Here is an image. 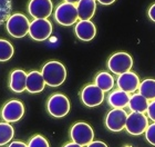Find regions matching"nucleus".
I'll return each mask as SVG.
<instances>
[{
  "mask_svg": "<svg viewBox=\"0 0 155 147\" xmlns=\"http://www.w3.org/2000/svg\"><path fill=\"white\" fill-rule=\"evenodd\" d=\"M149 104V100L144 96H142L141 94H134L133 96L130 97L127 106L134 113H142V114H144L147 110Z\"/></svg>",
  "mask_w": 155,
  "mask_h": 147,
  "instance_id": "nucleus-19",
  "label": "nucleus"
},
{
  "mask_svg": "<svg viewBox=\"0 0 155 147\" xmlns=\"http://www.w3.org/2000/svg\"><path fill=\"white\" fill-rule=\"evenodd\" d=\"M133 66V59L127 52H116L112 55L107 61V67L110 72L116 75H121L130 72Z\"/></svg>",
  "mask_w": 155,
  "mask_h": 147,
  "instance_id": "nucleus-6",
  "label": "nucleus"
},
{
  "mask_svg": "<svg viewBox=\"0 0 155 147\" xmlns=\"http://www.w3.org/2000/svg\"><path fill=\"white\" fill-rule=\"evenodd\" d=\"M41 74L43 76L45 85L50 87H58L62 85L67 78V69L64 65L55 60L47 62L42 67Z\"/></svg>",
  "mask_w": 155,
  "mask_h": 147,
  "instance_id": "nucleus-1",
  "label": "nucleus"
},
{
  "mask_svg": "<svg viewBox=\"0 0 155 147\" xmlns=\"http://www.w3.org/2000/svg\"><path fill=\"white\" fill-rule=\"evenodd\" d=\"M70 137L72 142H74L81 146H87L93 142L94 131L90 125L87 123H77L72 126L70 131Z\"/></svg>",
  "mask_w": 155,
  "mask_h": 147,
  "instance_id": "nucleus-5",
  "label": "nucleus"
},
{
  "mask_svg": "<svg viewBox=\"0 0 155 147\" xmlns=\"http://www.w3.org/2000/svg\"><path fill=\"white\" fill-rule=\"evenodd\" d=\"M145 139L150 144L155 146V123L152 125H149L145 131Z\"/></svg>",
  "mask_w": 155,
  "mask_h": 147,
  "instance_id": "nucleus-26",
  "label": "nucleus"
},
{
  "mask_svg": "<svg viewBox=\"0 0 155 147\" xmlns=\"http://www.w3.org/2000/svg\"><path fill=\"white\" fill-rule=\"evenodd\" d=\"M45 82L43 79L41 72L33 70L30 72L27 75V85L26 89L27 92L31 93V94H37V93H41L45 89Z\"/></svg>",
  "mask_w": 155,
  "mask_h": 147,
  "instance_id": "nucleus-15",
  "label": "nucleus"
},
{
  "mask_svg": "<svg viewBox=\"0 0 155 147\" xmlns=\"http://www.w3.org/2000/svg\"><path fill=\"white\" fill-rule=\"evenodd\" d=\"M77 9L80 20H90L97 9V0H80Z\"/></svg>",
  "mask_w": 155,
  "mask_h": 147,
  "instance_id": "nucleus-17",
  "label": "nucleus"
},
{
  "mask_svg": "<svg viewBox=\"0 0 155 147\" xmlns=\"http://www.w3.org/2000/svg\"><path fill=\"white\" fill-rule=\"evenodd\" d=\"M63 147H83V146H81V145L74 143V142H72V143H68V144H65Z\"/></svg>",
  "mask_w": 155,
  "mask_h": 147,
  "instance_id": "nucleus-32",
  "label": "nucleus"
},
{
  "mask_svg": "<svg viewBox=\"0 0 155 147\" xmlns=\"http://www.w3.org/2000/svg\"><path fill=\"white\" fill-rule=\"evenodd\" d=\"M25 115V106L18 99H11L1 109V117L7 123H16Z\"/></svg>",
  "mask_w": 155,
  "mask_h": 147,
  "instance_id": "nucleus-9",
  "label": "nucleus"
},
{
  "mask_svg": "<svg viewBox=\"0 0 155 147\" xmlns=\"http://www.w3.org/2000/svg\"><path fill=\"white\" fill-rule=\"evenodd\" d=\"M130 95L121 89L112 92L107 97V103L113 108H124L129 105Z\"/></svg>",
  "mask_w": 155,
  "mask_h": 147,
  "instance_id": "nucleus-18",
  "label": "nucleus"
},
{
  "mask_svg": "<svg viewBox=\"0 0 155 147\" xmlns=\"http://www.w3.org/2000/svg\"><path fill=\"white\" fill-rule=\"evenodd\" d=\"M126 119H127V114L123 108H113L112 110L107 113L105 118V125L107 129L117 133L125 128Z\"/></svg>",
  "mask_w": 155,
  "mask_h": 147,
  "instance_id": "nucleus-10",
  "label": "nucleus"
},
{
  "mask_svg": "<svg viewBox=\"0 0 155 147\" xmlns=\"http://www.w3.org/2000/svg\"><path fill=\"white\" fill-rule=\"evenodd\" d=\"M81 99L87 107H97L104 100V92L101 90L95 84L85 86L81 92Z\"/></svg>",
  "mask_w": 155,
  "mask_h": 147,
  "instance_id": "nucleus-12",
  "label": "nucleus"
},
{
  "mask_svg": "<svg viewBox=\"0 0 155 147\" xmlns=\"http://www.w3.org/2000/svg\"><path fill=\"white\" fill-rule=\"evenodd\" d=\"M8 147H28V145H26L25 143L22 142H12V143H10V145Z\"/></svg>",
  "mask_w": 155,
  "mask_h": 147,
  "instance_id": "nucleus-30",
  "label": "nucleus"
},
{
  "mask_svg": "<svg viewBox=\"0 0 155 147\" xmlns=\"http://www.w3.org/2000/svg\"><path fill=\"white\" fill-rule=\"evenodd\" d=\"M146 113H147V116H149L150 119H152L155 123V99L149 104V107H147Z\"/></svg>",
  "mask_w": 155,
  "mask_h": 147,
  "instance_id": "nucleus-27",
  "label": "nucleus"
},
{
  "mask_svg": "<svg viewBox=\"0 0 155 147\" xmlns=\"http://www.w3.org/2000/svg\"><path fill=\"white\" fill-rule=\"evenodd\" d=\"M49 114L55 118H62L70 111V101L68 97L62 94H54L49 98L47 103Z\"/></svg>",
  "mask_w": 155,
  "mask_h": 147,
  "instance_id": "nucleus-4",
  "label": "nucleus"
},
{
  "mask_svg": "<svg viewBox=\"0 0 155 147\" xmlns=\"http://www.w3.org/2000/svg\"><path fill=\"white\" fill-rule=\"evenodd\" d=\"M52 33V23L48 19H35L30 23L29 35L33 40L43 41Z\"/></svg>",
  "mask_w": 155,
  "mask_h": 147,
  "instance_id": "nucleus-8",
  "label": "nucleus"
},
{
  "mask_svg": "<svg viewBox=\"0 0 155 147\" xmlns=\"http://www.w3.org/2000/svg\"><path fill=\"white\" fill-rule=\"evenodd\" d=\"M28 147H50L48 141L41 135H36L33 136L28 143Z\"/></svg>",
  "mask_w": 155,
  "mask_h": 147,
  "instance_id": "nucleus-25",
  "label": "nucleus"
},
{
  "mask_svg": "<svg viewBox=\"0 0 155 147\" xmlns=\"http://www.w3.org/2000/svg\"><path fill=\"white\" fill-rule=\"evenodd\" d=\"M95 85L103 92H110L111 89L114 87V78L113 76L109 72H102L97 74L95 79H94Z\"/></svg>",
  "mask_w": 155,
  "mask_h": 147,
  "instance_id": "nucleus-20",
  "label": "nucleus"
},
{
  "mask_svg": "<svg viewBox=\"0 0 155 147\" xmlns=\"http://www.w3.org/2000/svg\"><path fill=\"white\" fill-rule=\"evenodd\" d=\"M140 84L141 82H140L139 76L132 72H126L124 74H121L119 75L117 80H116V85L119 89L127 93V94L136 92L140 87Z\"/></svg>",
  "mask_w": 155,
  "mask_h": 147,
  "instance_id": "nucleus-13",
  "label": "nucleus"
},
{
  "mask_svg": "<svg viewBox=\"0 0 155 147\" xmlns=\"http://www.w3.org/2000/svg\"><path fill=\"white\" fill-rule=\"evenodd\" d=\"M87 147H107V145L103 142H100V141H95V142H92L90 144L87 145Z\"/></svg>",
  "mask_w": 155,
  "mask_h": 147,
  "instance_id": "nucleus-28",
  "label": "nucleus"
},
{
  "mask_svg": "<svg viewBox=\"0 0 155 147\" xmlns=\"http://www.w3.org/2000/svg\"><path fill=\"white\" fill-rule=\"evenodd\" d=\"M27 85V74L22 69H16L10 74L9 88L15 93H22L26 90Z\"/></svg>",
  "mask_w": 155,
  "mask_h": 147,
  "instance_id": "nucleus-16",
  "label": "nucleus"
},
{
  "mask_svg": "<svg viewBox=\"0 0 155 147\" xmlns=\"http://www.w3.org/2000/svg\"><path fill=\"white\" fill-rule=\"evenodd\" d=\"M54 19L61 26H72L79 19L77 6L73 3L62 2L60 3L54 11Z\"/></svg>",
  "mask_w": 155,
  "mask_h": 147,
  "instance_id": "nucleus-3",
  "label": "nucleus"
},
{
  "mask_svg": "<svg viewBox=\"0 0 155 147\" xmlns=\"http://www.w3.org/2000/svg\"><path fill=\"white\" fill-rule=\"evenodd\" d=\"M147 13H149V18H150V19L155 23V3L150 7L149 12H147Z\"/></svg>",
  "mask_w": 155,
  "mask_h": 147,
  "instance_id": "nucleus-29",
  "label": "nucleus"
},
{
  "mask_svg": "<svg viewBox=\"0 0 155 147\" xmlns=\"http://www.w3.org/2000/svg\"><path fill=\"white\" fill-rule=\"evenodd\" d=\"M12 0H0V25L8 20L12 10Z\"/></svg>",
  "mask_w": 155,
  "mask_h": 147,
  "instance_id": "nucleus-24",
  "label": "nucleus"
},
{
  "mask_svg": "<svg viewBox=\"0 0 155 147\" xmlns=\"http://www.w3.org/2000/svg\"><path fill=\"white\" fill-rule=\"evenodd\" d=\"M13 47L6 39H0V61H8L13 56Z\"/></svg>",
  "mask_w": 155,
  "mask_h": 147,
  "instance_id": "nucleus-23",
  "label": "nucleus"
},
{
  "mask_svg": "<svg viewBox=\"0 0 155 147\" xmlns=\"http://www.w3.org/2000/svg\"><path fill=\"white\" fill-rule=\"evenodd\" d=\"M97 2H100L101 5L107 6V5H112L113 2H115V0H97Z\"/></svg>",
  "mask_w": 155,
  "mask_h": 147,
  "instance_id": "nucleus-31",
  "label": "nucleus"
},
{
  "mask_svg": "<svg viewBox=\"0 0 155 147\" xmlns=\"http://www.w3.org/2000/svg\"><path fill=\"white\" fill-rule=\"evenodd\" d=\"M74 33L80 40L90 41L97 35V28L91 20H80L75 25Z\"/></svg>",
  "mask_w": 155,
  "mask_h": 147,
  "instance_id": "nucleus-14",
  "label": "nucleus"
},
{
  "mask_svg": "<svg viewBox=\"0 0 155 147\" xmlns=\"http://www.w3.org/2000/svg\"><path fill=\"white\" fill-rule=\"evenodd\" d=\"M139 94L147 99V100H154L155 99V79H145L140 84Z\"/></svg>",
  "mask_w": 155,
  "mask_h": 147,
  "instance_id": "nucleus-21",
  "label": "nucleus"
},
{
  "mask_svg": "<svg viewBox=\"0 0 155 147\" xmlns=\"http://www.w3.org/2000/svg\"><path fill=\"white\" fill-rule=\"evenodd\" d=\"M30 21L22 13H13L7 20V31L13 38H23L29 33Z\"/></svg>",
  "mask_w": 155,
  "mask_h": 147,
  "instance_id": "nucleus-2",
  "label": "nucleus"
},
{
  "mask_svg": "<svg viewBox=\"0 0 155 147\" xmlns=\"http://www.w3.org/2000/svg\"><path fill=\"white\" fill-rule=\"evenodd\" d=\"M147 126H149L147 117L142 113H134V111H132L130 115H127L125 129L130 135L140 136V135L144 134Z\"/></svg>",
  "mask_w": 155,
  "mask_h": 147,
  "instance_id": "nucleus-7",
  "label": "nucleus"
},
{
  "mask_svg": "<svg viewBox=\"0 0 155 147\" xmlns=\"http://www.w3.org/2000/svg\"><path fill=\"white\" fill-rule=\"evenodd\" d=\"M53 5L51 0H30L28 11L35 19H48L51 16Z\"/></svg>",
  "mask_w": 155,
  "mask_h": 147,
  "instance_id": "nucleus-11",
  "label": "nucleus"
},
{
  "mask_svg": "<svg viewBox=\"0 0 155 147\" xmlns=\"http://www.w3.org/2000/svg\"><path fill=\"white\" fill-rule=\"evenodd\" d=\"M13 135H15V129L10 125V123L7 121L0 123V146L8 144L13 138Z\"/></svg>",
  "mask_w": 155,
  "mask_h": 147,
  "instance_id": "nucleus-22",
  "label": "nucleus"
},
{
  "mask_svg": "<svg viewBox=\"0 0 155 147\" xmlns=\"http://www.w3.org/2000/svg\"><path fill=\"white\" fill-rule=\"evenodd\" d=\"M80 1V0H64V2H69V3H73V5H75V3H78Z\"/></svg>",
  "mask_w": 155,
  "mask_h": 147,
  "instance_id": "nucleus-33",
  "label": "nucleus"
}]
</instances>
